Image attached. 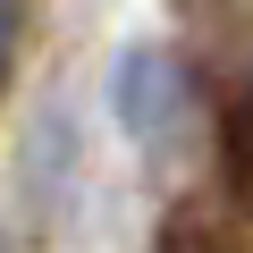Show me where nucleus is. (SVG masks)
<instances>
[{"label":"nucleus","instance_id":"obj_1","mask_svg":"<svg viewBox=\"0 0 253 253\" xmlns=\"http://www.w3.org/2000/svg\"><path fill=\"white\" fill-rule=\"evenodd\" d=\"M110 110L118 126L135 135L152 161H169L186 135H194V118H203V93H194V68L161 42H135L118 68H110Z\"/></svg>","mask_w":253,"mask_h":253},{"label":"nucleus","instance_id":"obj_2","mask_svg":"<svg viewBox=\"0 0 253 253\" xmlns=\"http://www.w3.org/2000/svg\"><path fill=\"white\" fill-rule=\"evenodd\" d=\"M186 34L228 59V68H253V0H186Z\"/></svg>","mask_w":253,"mask_h":253},{"label":"nucleus","instance_id":"obj_3","mask_svg":"<svg viewBox=\"0 0 253 253\" xmlns=\"http://www.w3.org/2000/svg\"><path fill=\"white\" fill-rule=\"evenodd\" d=\"M219 177H228V203L253 219V84L228 101V118H219Z\"/></svg>","mask_w":253,"mask_h":253},{"label":"nucleus","instance_id":"obj_4","mask_svg":"<svg viewBox=\"0 0 253 253\" xmlns=\"http://www.w3.org/2000/svg\"><path fill=\"white\" fill-rule=\"evenodd\" d=\"M17 42H26V0H0V93L17 76Z\"/></svg>","mask_w":253,"mask_h":253}]
</instances>
